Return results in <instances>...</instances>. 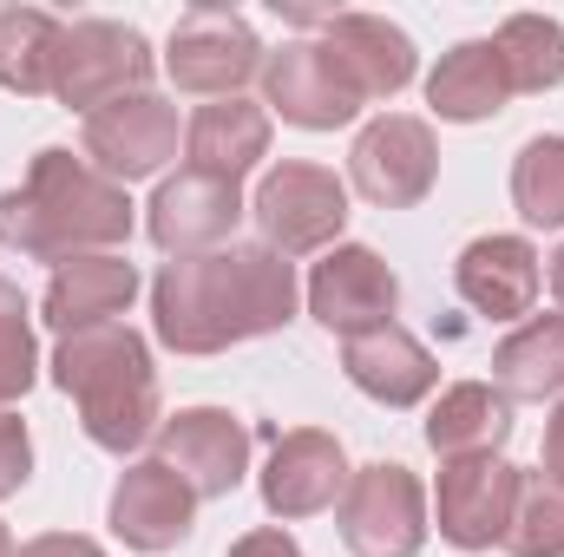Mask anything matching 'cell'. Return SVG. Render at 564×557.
<instances>
[{"instance_id": "6da1fadb", "label": "cell", "mask_w": 564, "mask_h": 557, "mask_svg": "<svg viewBox=\"0 0 564 557\" xmlns=\"http://www.w3.org/2000/svg\"><path fill=\"white\" fill-rule=\"evenodd\" d=\"M295 263L263 243H230L210 256H171L151 282V328L171 354H224L237 341L295 321Z\"/></svg>"}, {"instance_id": "7a4b0ae2", "label": "cell", "mask_w": 564, "mask_h": 557, "mask_svg": "<svg viewBox=\"0 0 564 557\" xmlns=\"http://www.w3.org/2000/svg\"><path fill=\"white\" fill-rule=\"evenodd\" d=\"M132 237V197L126 184L99 177L86 157L46 144L26 164L20 190H0V243L33 256V263H73V256H106Z\"/></svg>"}, {"instance_id": "3957f363", "label": "cell", "mask_w": 564, "mask_h": 557, "mask_svg": "<svg viewBox=\"0 0 564 557\" xmlns=\"http://www.w3.org/2000/svg\"><path fill=\"white\" fill-rule=\"evenodd\" d=\"M53 381L59 394H73L79 426L93 446L106 452H139L144 439H158V368H151V341L126 321H99V328H73L53 348Z\"/></svg>"}, {"instance_id": "277c9868", "label": "cell", "mask_w": 564, "mask_h": 557, "mask_svg": "<svg viewBox=\"0 0 564 557\" xmlns=\"http://www.w3.org/2000/svg\"><path fill=\"white\" fill-rule=\"evenodd\" d=\"M250 217L263 230V250H276L289 263L315 256V250H335V237L348 223V184L328 164L282 157L276 171H263V184L250 197Z\"/></svg>"}, {"instance_id": "5b68a950", "label": "cell", "mask_w": 564, "mask_h": 557, "mask_svg": "<svg viewBox=\"0 0 564 557\" xmlns=\"http://www.w3.org/2000/svg\"><path fill=\"white\" fill-rule=\"evenodd\" d=\"M151 46L139 26L126 20H73L59 40V66H53V99L66 112H99L112 99H132L151 86Z\"/></svg>"}, {"instance_id": "8992f818", "label": "cell", "mask_w": 564, "mask_h": 557, "mask_svg": "<svg viewBox=\"0 0 564 557\" xmlns=\"http://www.w3.org/2000/svg\"><path fill=\"white\" fill-rule=\"evenodd\" d=\"M263 40L230 7H191L164 46V73L191 99H243V86L263 79Z\"/></svg>"}, {"instance_id": "52a82bcc", "label": "cell", "mask_w": 564, "mask_h": 557, "mask_svg": "<svg viewBox=\"0 0 564 557\" xmlns=\"http://www.w3.org/2000/svg\"><path fill=\"white\" fill-rule=\"evenodd\" d=\"M341 545L355 557H421L426 545V485L401 459H375L348 479L341 505H335Z\"/></svg>"}, {"instance_id": "ba28073f", "label": "cell", "mask_w": 564, "mask_h": 557, "mask_svg": "<svg viewBox=\"0 0 564 557\" xmlns=\"http://www.w3.org/2000/svg\"><path fill=\"white\" fill-rule=\"evenodd\" d=\"M519 492H525V472L506 466L499 452H486V459H440V485H433L440 538L459 545V551L506 545L512 512H519Z\"/></svg>"}, {"instance_id": "9c48e42d", "label": "cell", "mask_w": 564, "mask_h": 557, "mask_svg": "<svg viewBox=\"0 0 564 557\" xmlns=\"http://www.w3.org/2000/svg\"><path fill=\"white\" fill-rule=\"evenodd\" d=\"M348 177L368 204L381 210H414L433 177H440V144H433V125L426 119H408V112H381L375 125H361V139L348 151Z\"/></svg>"}, {"instance_id": "30bf717a", "label": "cell", "mask_w": 564, "mask_h": 557, "mask_svg": "<svg viewBox=\"0 0 564 557\" xmlns=\"http://www.w3.org/2000/svg\"><path fill=\"white\" fill-rule=\"evenodd\" d=\"M250 217L243 204V184L230 177H210V171H177L151 190L144 204V230L164 256H210L224 237H237V223Z\"/></svg>"}, {"instance_id": "8fae6325", "label": "cell", "mask_w": 564, "mask_h": 557, "mask_svg": "<svg viewBox=\"0 0 564 557\" xmlns=\"http://www.w3.org/2000/svg\"><path fill=\"white\" fill-rule=\"evenodd\" d=\"M197 499H230L250 472V426L230 407H184L158 426V452Z\"/></svg>"}, {"instance_id": "7c38bea8", "label": "cell", "mask_w": 564, "mask_h": 557, "mask_svg": "<svg viewBox=\"0 0 564 557\" xmlns=\"http://www.w3.org/2000/svg\"><path fill=\"white\" fill-rule=\"evenodd\" d=\"M394 308H401V276L368 243H335L308 276V315L341 341L368 335V328H388Z\"/></svg>"}, {"instance_id": "4fadbf2b", "label": "cell", "mask_w": 564, "mask_h": 557, "mask_svg": "<svg viewBox=\"0 0 564 557\" xmlns=\"http://www.w3.org/2000/svg\"><path fill=\"white\" fill-rule=\"evenodd\" d=\"M86 157L99 177L112 184H139L158 177L171 157H177V106L158 99V92H132V99H112L86 119Z\"/></svg>"}, {"instance_id": "5bb4252c", "label": "cell", "mask_w": 564, "mask_h": 557, "mask_svg": "<svg viewBox=\"0 0 564 557\" xmlns=\"http://www.w3.org/2000/svg\"><path fill=\"white\" fill-rule=\"evenodd\" d=\"M263 112H276L295 132H341L361 99L322 53V40H289L282 53L263 59Z\"/></svg>"}, {"instance_id": "9a60e30c", "label": "cell", "mask_w": 564, "mask_h": 557, "mask_svg": "<svg viewBox=\"0 0 564 557\" xmlns=\"http://www.w3.org/2000/svg\"><path fill=\"white\" fill-rule=\"evenodd\" d=\"M348 452L335 433L322 426H295V433H276L270 446V466H263V512L270 518H315L328 505H341L348 492Z\"/></svg>"}, {"instance_id": "2e32d148", "label": "cell", "mask_w": 564, "mask_h": 557, "mask_svg": "<svg viewBox=\"0 0 564 557\" xmlns=\"http://www.w3.org/2000/svg\"><path fill=\"white\" fill-rule=\"evenodd\" d=\"M191 518H197V492H191L164 459H132V466L119 472L106 525H112V538H119L126 551H144V557L177 551V545L191 538Z\"/></svg>"}, {"instance_id": "e0dca14e", "label": "cell", "mask_w": 564, "mask_h": 557, "mask_svg": "<svg viewBox=\"0 0 564 557\" xmlns=\"http://www.w3.org/2000/svg\"><path fill=\"white\" fill-rule=\"evenodd\" d=\"M322 53L335 59V73L355 86L361 106L408 92V79H414V66H421L414 40H408L394 20H381V13H328V20H322Z\"/></svg>"}, {"instance_id": "ac0fdd59", "label": "cell", "mask_w": 564, "mask_h": 557, "mask_svg": "<svg viewBox=\"0 0 564 557\" xmlns=\"http://www.w3.org/2000/svg\"><path fill=\"white\" fill-rule=\"evenodd\" d=\"M341 374H348L368 401H381V407H421L426 394L440 387L433 348H426L421 335H408L401 321L368 328V335H348V341H341Z\"/></svg>"}, {"instance_id": "d6986e66", "label": "cell", "mask_w": 564, "mask_h": 557, "mask_svg": "<svg viewBox=\"0 0 564 557\" xmlns=\"http://www.w3.org/2000/svg\"><path fill=\"white\" fill-rule=\"evenodd\" d=\"M453 282H459L466 308H479L492 321H525L545 270H539V250L525 237H473L453 263Z\"/></svg>"}, {"instance_id": "ffe728a7", "label": "cell", "mask_w": 564, "mask_h": 557, "mask_svg": "<svg viewBox=\"0 0 564 557\" xmlns=\"http://www.w3.org/2000/svg\"><path fill=\"white\" fill-rule=\"evenodd\" d=\"M132 295H139V270L126 263V256H73V263H59L53 282H46V295H40V321L46 328H59V335H73V328H99V321H119L126 308H132Z\"/></svg>"}, {"instance_id": "44dd1931", "label": "cell", "mask_w": 564, "mask_h": 557, "mask_svg": "<svg viewBox=\"0 0 564 557\" xmlns=\"http://www.w3.org/2000/svg\"><path fill=\"white\" fill-rule=\"evenodd\" d=\"M184 157H191V171L243 184V171H257L270 157V112L257 99H210V106H197L191 125H184Z\"/></svg>"}, {"instance_id": "7402d4cb", "label": "cell", "mask_w": 564, "mask_h": 557, "mask_svg": "<svg viewBox=\"0 0 564 557\" xmlns=\"http://www.w3.org/2000/svg\"><path fill=\"white\" fill-rule=\"evenodd\" d=\"M506 99H512V86H506V66H499V46H492V40H459V46L440 53V66L426 73V106H433L446 125L499 119Z\"/></svg>"}, {"instance_id": "603a6c76", "label": "cell", "mask_w": 564, "mask_h": 557, "mask_svg": "<svg viewBox=\"0 0 564 557\" xmlns=\"http://www.w3.org/2000/svg\"><path fill=\"white\" fill-rule=\"evenodd\" d=\"M512 439V401L486 381H459L433 401L426 414V446L440 459H486Z\"/></svg>"}, {"instance_id": "cb8c5ba5", "label": "cell", "mask_w": 564, "mask_h": 557, "mask_svg": "<svg viewBox=\"0 0 564 557\" xmlns=\"http://www.w3.org/2000/svg\"><path fill=\"white\" fill-rule=\"evenodd\" d=\"M492 381L506 401H564V315H525L492 348Z\"/></svg>"}, {"instance_id": "d4e9b609", "label": "cell", "mask_w": 564, "mask_h": 557, "mask_svg": "<svg viewBox=\"0 0 564 557\" xmlns=\"http://www.w3.org/2000/svg\"><path fill=\"white\" fill-rule=\"evenodd\" d=\"M59 40H66V20H53L46 7H0V86L20 99H46Z\"/></svg>"}, {"instance_id": "484cf974", "label": "cell", "mask_w": 564, "mask_h": 557, "mask_svg": "<svg viewBox=\"0 0 564 557\" xmlns=\"http://www.w3.org/2000/svg\"><path fill=\"white\" fill-rule=\"evenodd\" d=\"M499 66H506V86L512 92H552L564 86V26L545 13H512L499 33Z\"/></svg>"}, {"instance_id": "4316f807", "label": "cell", "mask_w": 564, "mask_h": 557, "mask_svg": "<svg viewBox=\"0 0 564 557\" xmlns=\"http://www.w3.org/2000/svg\"><path fill=\"white\" fill-rule=\"evenodd\" d=\"M512 204L532 230H564V139L545 132L512 157Z\"/></svg>"}, {"instance_id": "83f0119b", "label": "cell", "mask_w": 564, "mask_h": 557, "mask_svg": "<svg viewBox=\"0 0 564 557\" xmlns=\"http://www.w3.org/2000/svg\"><path fill=\"white\" fill-rule=\"evenodd\" d=\"M40 381V348H33V308L20 282L0 276V414Z\"/></svg>"}, {"instance_id": "f1b7e54d", "label": "cell", "mask_w": 564, "mask_h": 557, "mask_svg": "<svg viewBox=\"0 0 564 557\" xmlns=\"http://www.w3.org/2000/svg\"><path fill=\"white\" fill-rule=\"evenodd\" d=\"M506 551L512 557H564V492L558 485H545L539 472H532L525 492H519V512H512Z\"/></svg>"}, {"instance_id": "f546056e", "label": "cell", "mask_w": 564, "mask_h": 557, "mask_svg": "<svg viewBox=\"0 0 564 557\" xmlns=\"http://www.w3.org/2000/svg\"><path fill=\"white\" fill-rule=\"evenodd\" d=\"M33 479V439H26V419L0 414V505Z\"/></svg>"}, {"instance_id": "4dcf8cb0", "label": "cell", "mask_w": 564, "mask_h": 557, "mask_svg": "<svg viewBox=\"0 0 564 557\" xmlns=\"http://www.w3.org/2000/svg\"><path fill=\"white\" fill-rule=\"evenodd\" d=\"M230 557H302V545H295L282 525H257V532H243V538L230 545Z\"/></svg>"}, {"instance_id": "1f68e13d", "label": "cell", "mask_w": 564, "mask_h": 557, "mask_svg": "<svg viewBox=\"0 0 564 557\" xmlns=\"http://www.w3.org/2000/svg\"><path fill=\"white\" fill-rule=\"evenodd\" d=\"M13 557H106L93 538H79V532H46V538H33V545H20Z\"/></svg>"}, {"instance_id": "d6a6232c", "label": "cell", "mask_w": 564, "mask_h": 557, "mask_svg": "<svg viewBox=\"0 0 564 557\" xmlns=\"http://www.w3.org/2000/svg\"><path fill=\"white\" fill-rule=\"evenodd\" d=\"M539 479L564 492V401H558V414L545 419V472H539Z\"/></svg>"}, {"instance_id": "836d02e7", "label": "cell", "mask_w": 564, "mask_h": 557, "mask_svg": "<svg viewBox=\"0 0 564 557\" xmlns=\"http://www.w3.org/2000/svg\"><path fill=\"white\" fill-rule=\"evenodd\" d=\"M552 295H558V308H564V250L552 256Z\"/></svg>"}, {"instance_id": "e575fe53", "label": "cell", "mask_w": 564, "mask_h": 557, "mask_svg": "<svg viewBox=\"0 0 564 557\" xmlns=\"http://www.w3.org/2000/svg\"><path fill=\"white\" fill-rule=\"evenodd\" d=\"M0 557H13V538H7V525H0Z\"/></svg>"}]
</instances>
